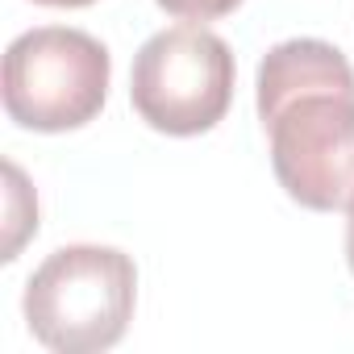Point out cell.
I'll return each mask as SVG.
<instances>
[{"label": "cell", "mask_w": 354, "mask_h": 354, "mask_svg": "<svg viewBox=\"0 0 354 354\" xmlns=\"http://www.w3.org/2000/svg\"><path fill=\"white\" fill-rule=\"evenodd\" d=\"M259 121L283 192L333 213L354 196V67L321 38H292L259 63Z\"/></svg>", "instance_id": "obj_1"}, {"label": "cell", "mask_w": 354, "mask_h": 354, "mask_svg": "<svg viewBox=\"0 0 354 354\" xmlns=\"http://www.w3.org/2000/svg\"><path fill=\"white\" fill-rule=\"evenodd\" d=\"M346 263H350V271H354V196H350V205H346Z\"/></svg>", "instance_id": "obj_7"}, {"label": "cell", "mask_w": 354, "mask_h": 354, "mask_svg": "<svg viewBox=\"0 0 354 354\" xmlns=\"http://www.w3.org/2000/svg\"><path fill=\"white\" fill-rule=\"evenodd\" d=\"M138 267L117 246H63L26 283V325L55 354H100L133 321Z\"/></svg>", "instance_id": "obj_2"}, {"label": "cell", "mask_w": 354, "mask_h": 354, "mask_svg": "<svg viewBox=\"0 0 354 354\" xmlns=\"http://www.w3.org/2000/svg\"><path fill=\"white\" fill-rule=\"evenodd\" d=\"M109 50L67 26H42L5 50V113L21 129L67 133L88 125L109 96Z\"/></svg>", "instance_id": "obj_3"}, {"label": "cell", "mask_w": 354, "mask_h": 354, "mask_svg": "<svg viewBox=\"0 0 354 354\" xmlns=\"http://www.w3.org/2000/svg\"><path fill=\"white\" fill-rule=\"evenodd\" d=\"M5 180H9V221H5V263L17 259L21 242L38 234V201L26 184V175L17 162H5Z\"/></svg>", "instance_id": "obj_5"}, {"label": "cell", "mask_w": 354, "mask_h": 354, "mask_svg": "<svg viewBox=\"0 0 354 354\" xmlns=\"http://www.w3.org/2000/svg\"><path fill=\"white\" fill-rule=\"evenodd\" d=\"M129 100L158 133H209L234 100V50L205 26L162 30L133 55Z\"/></svg>", "instance_id": "obj_4"}, {"label": "cell", "mask_w": 354, "mask_h": 354, "mask_svg": "<svg viewBox=\"0 0 354 354\" xmlns=\"http://www.w3.org/2000/svg\"><path fill=\"white\" fill-rule=\"evenodd\" d=\"M242 0H158V9L180 17V21H217V17H230Z\"/></svg>", "instance_id": "obj_6"}, {"label": "cell", "mask_w": 354, "mask_h": 354, "mask_svg": "<svg viewBox=\"0 0 354 354\" xmlns=\"http://www.w3.org/2000/svg\"><path fill=\"white\" fill-rule=\"evenodd\" d=\"M34 5H50V9H84V5H96V0H34Z\"/></svg>", "instance_id": "obj_8"}]
</instances>
